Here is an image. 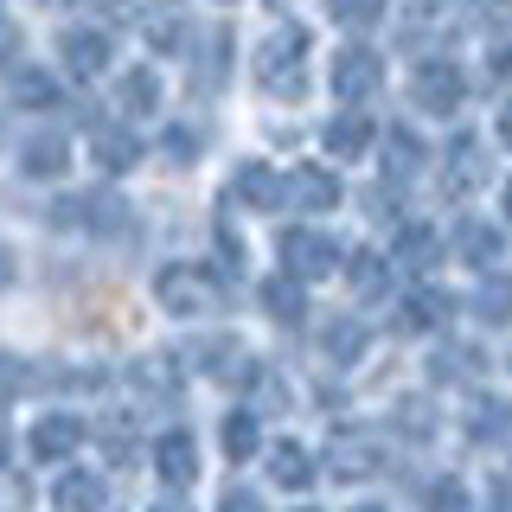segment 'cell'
Listing matches in <instances>:
<instances>
[{
    "instance_id": "obj_1",
    "label": "cell",
    "mask_w": 512,
    "mask_h": 512,
    "mask_svg": "<svg viewBox=\"0 0 512 512\" xmlns=\"http://www.w3.org/2000/svg\"><path fill=\"white\" fill-rule=\"evenodd\" d=\"M256 84H263L269 96H282V103H295V96L308 90V32L282 26L276 39L256 52Z\"/></svg>"
},
{
    "instance_id": "obj_2",
    "label": "cell",
    "mask_w": 512,
    "mask_h": 512,
    "mask_svg": "<svg viewBox=\"0 0 512 512\" xmlns=\"http://www.w3.org/2000/svg\"><path fill=\"white\" fill-rule=\"evenodd\" d=\"M154 301H160V308H167V314H205V308H212V282H205V269H192V263H167V269H160V276H154Z\"/></svg>"
},
{
    "instance_id": "obj_3",
    "label": "cell",
    "mask_w": 512,
    "mask_h": 512,
    "mask_svg": "<svg viewBox=\"0 0 512 512\" xmlns=\"http://www.w3.org/2000/svg\"><path fill=\"white\" fill-rule=\"evenodd\" d=\"M282 263H288L295 282H320V276L340 269V250H333L320 231H308V224H295V231H282Z\"/></svg>"
},
{
    "instance_id": "obj_4",
    "label": "cell",
    "mask_w": 512,
    "mask_h": 512,
    "mask_svg": "<svg viewBox=\"0 0 512 512\" xmlns=\"http://www.w3.org/2000/svg\"><path fill=\"white\" fill-rule=\"evenodd\" d=\"M410 96H416V109H429V116H455V109H461V96H468V77H461L448 58H429L423 71H416Z\"/></svg>"
},
{
    "instance_id": "obj_5",
    "label": "cell",
    "mask_w": 512,
    "mask_h": 512,
    "mask_svg": "<svg viewBox=\"0 0 512 512\" xmlns=\"http://www.w3.org/2000/svg\"><path fill=\"white\" fill-rule=\"evenodd\" d=\"M384 84V64L365 52V45H346L340 58H333V96L340 103H365V96H378Z\"/></svg>"
},
{
    "instance_id": "obj_6",
    "label": "cell",
    "mask_w": 512,
    "mask_h": 512,
    "mask_svg": "<svg viewBox=\"0 0 512 512\" xmlns=\"http://www.w3.org/2000/svg\"><path fill=\"white\" fill-rule=\"evenodd\" d=\"M58 64H64L71 77H84V84H90V77H103V71H109V32L71 26V32L58 39Z\"/></svg>"
},
{
    "instance_id": "obj_7",
    "label": "cell",
    "mask_w": 512,
    "mask_h": 512,
    "mask_svg": "<svg viewBox=\"0 0 512 512\" xmlns=\"http://www.w3.org/2000/svg\"><path fill=\"white\" fill-rule=\"evenodd\" d=\"M327 474L333 480H372V474H384V448L372 442V436H333V448H327Z\"/></svg>"
},
{
    "instance_id": "obj_8",
    "label": "cell",
    "mask_w": 512,
    "mask_h": 512,
    "mask_svg": "<svg viewBox=\"0 0 512 512\" xmlns=\"http://www.w3.org/2000/svg\"><path fill=\"white\" fill-rule=\"evenodd\" d=\"M186 26H192V13L180 7V0H154V7H141V39H148V52H160V58H173L186 45Z\"/></svg>"
},
{
    "instance_id": "obj_9",
    "label": "cell",
    "mask_w": 512,
    "mask_h": 512,
    "mask_svg": "<svg viewBox=\"0 0 512 512\" xmlns=\"http://www.w3.org/2000/svg\"><path fill=\"white\" fill-rule=\"evenodd\" d=\"M77 448H84V423H77V416L52 410V416L32 423V461H71Z\"/></svg>"
},
{
    "instance_id": "obj_10",
    "label": "cell",
    "mask_w": 512,
    "mask_h": 512,
    "mask_svg": "<svg viewBox=\"0 0 512 512\" xmlns=\"http://www.w3.org/2000/svg\"><path fill=\"white\" fill-rule=\"evenodd\" d=\"M90 160H96V173H128V167H141V141L128 135L122 122H103V128H90Z\"/></svg>"
},
{
    "instance_id": "obj_11",
    "label": "cell",
    "mask_w": 512,
    "mask_h": 512,
    "mask_svg": "<svg viewBox=\"0 0 512 512\" xmlns=\"http://www.w3.org/2000/svg\"><path fill=\"white\" fill-rule=\"evenodd\" d=\"M154 474L167 480V487H192V480H199V442H192L186 429H167V436L154 442Z\"/></svg>"
},
{
    "instance_id": "obj_12",
    "label": "cell",
    "mask_w": 512,
    "mask_h": 512,
    "mask_svg": "<svg viewBox=\"0 0 512 512\" xmlns=\"http://www.w3.org/2000/svg\"><path fill=\"white\" fill-rule=\"evenodd\" d=\"M58 224H77V231H116L122 224V199L109 192H77V199H58Z\"/></svg>"
},
{
    "instance_id": "obj_13",
    "label": "cell",
    "mask_w": 512,
    "mask_h": 512,
    "mask_svg": "<svg viewBox=\"0 0 512 512\" xmlns=\"http://www.w3.org/2000/svg\"><path fill=\"white\" fill-rule=\"evenodd\" d=\"M314 474H320V461L301 442H276V448H269V480H276L282 493H308Z\"/></svg>"
},
{
    "instance_id": "obj_14",
    "label": "cell",
    "mask_w": 512,
    "mask_h": 512,
    "mask_svg": "<svg viewBox=\"0 0 512 512\" xmlns=\"http://www.w3.org/2000/svg\"><path fill=\"white\" fill-rule=\"evenodd\" d=\"M442 314H455V301H448L442 288H416V295H404V301H397V320H391V327L416 340V333H429Z\"/></svg>"
},
{
    "instance_id": "obj_15",
    "label": "cell",
    "mask_w": 512,
    "mask_h": 512,
    "mask_svg": "<svg viewBox=\"0 0 512 512\" xmlns=\"http://www.w3.org/2000/svg\"><path fill=\"white\" fill-rule=\"evenodd\" d=\"M288 199H295L301 212H333V205H340V180H333L327 167H295L288 173Z\"/></svg>"
},
{
    "instance_id": "obj_16",
    "label": "cell",
    "mask_w": 512,
    "mask_h": 512,
    "mask_svg": "<svg viewBox=\"0 0 512 512\" xmlns=\"http://www.w3.org/2000/svg\"><path fill=\"white\" fill-rule=\"evenodd\" d=\"M237 205H250V212H276L282 205V180H276V167H263V160H250V167H237Z\"/></svg>"
},
{
    "instance_id": "obj_17",
    "label": "cell",
    "mask_w": 512,
    "mask_h": 512,
    "mask_svg": "<svg viewBox=\"0 0 512 512\" xmlns=\"http://www.w3.org/2000/svg\"><path fill=\"white\" fill-rule=\"evenodd\" d=\"M263 308H269V320H282V327L308 320V282H295L288 269H282V276H269L263 282Z\"/></svg>"
},
{
    "instance_id": "obj_18",
    "label": "cell",
    "mask_w": 512,
    "mask_h": 512,
    "mask_svg": "<svg viewBox=\"0 0 512 512\" xmlns=\"http://www.w3.org/2000/svg\"><path fill=\"white\" fill-rule=\"evenodd\" d=\"M423 160H429V148L416 128H391L384 135V180H410V173H423Z\"/></svg>"
},
{
    "instance_id": "obj_19",
    "label": "cell",
    "mask_w": 512,
    "mask_h": 512,
    "mask_svg": "<svg viewBox=\"0 0 512 512\" xmlns=\"http://www.w3.org/2000/svg\"><path fill=\"white\" fill-rule=\"evenodd\" d=\"M372 141H378L372 116H352V109H346V116H333V122H327V154H333V160H359L365 148H372Z\"/></svg>"
},
{
    "instance_id": "obj_20",
    "label": "cell",
    "mask_w": 512,
    "mask_h": 512,
    "mask_svg": "<svg viewBox=\"0 0 512 512\" xmlns=\"http://www.w3.org/2000/svg\"><path fill=\"white\" fill-rule=\"evenodd\" d=\"M506 429H512V404L500 391H480L468 404V436L474 442H506Z\"/></svg>"
},
{
    "instance_id": "obj_21",
    "label": "cell",
    "mask_w": 512,
    "mask_h": 512,
    "mask_svg": "<svg viewBox=\"0 0 512 512\" xmlns=\"http://www.w3.org/2000/svg\"><path fill=\"white\" fill-rule=\"evenodd\" d=\"M58 512H103V474H90V468H71V474H58Z\"/></svg>"
},
{
    "instance_id": "obj_22",
    "label": "cell",
    "mask_w": 512,
    "mask_h": 512,
    "mask_svg": "<svg viewBox=\"0 0 512 512\" xmlns=\"http://www.w3.org/2000/svg\"><path fill=\"white\" fill-rule=\"evenodd\" d=\"M442 256V237L429 231V224H404L397 231V269H410V276H429V263Z\"/></svg>"
},
{
    "instance_id": "obj_23",
    "label": "cell",
    "mask_w": 512,
    "mask_h": 512,
    "mask_svg": "<svg viewBox=\"0 0 512 512\" xmlns=\"http://www.w3.org/2000/svg\"><path fill=\"white\" fill-rule=\"evenodd\" d=\"M346 282H352V295H359V301H378L384 288H391V263H384L378 250H352L346 256Z\"/></svg>"
},
{
    "instance_id": "obj_24",
    "label": "cell",
    "mask_w": 512,
    "mask_h": 512,
    "mask_svg": "<svg viewBox=\"0 0 512 512\" xmlns=\"http://www.w3.org/2000/svg\"><path fill=\"white\" fill-rule=\"evenodd\" d=\"M116 103H122V116H154V109H160V77L148 71V64L122 71V84H116Z\"/></svg>"
},
{
    "instance_id": "obj_25",
    "label": "cell",
    "mask_w": 512,
    "mask_h": 512,
    "mask_svg": "<svg viewBox=\"0 0 512 512\" xmlns=\"http://www.w3.org/2000/svg\"><path fill=\"white\" fill-rule=\"evenodd\" d=\"M20 167H26V180H64V135H32Z\"/></svg>"
},
{
    "instance_id": "obj_26",
    "label": "cell",
    "mask_w": 512,
    "mask_h": 512,
    "mask_svg": "<svg viewBox=\"0 0 512 512\" xmlns=\"http://www.w3.org/2000/svg\"><path fill=\"white\" fill-rule=\"evenodd\" d=\"M455 250L468 256L474 269H493V263H500V231H493V224H480V218H468L455 231Z\"/></svg>"
},
{
    "instance_id": "obj_27",
    "label": "cell",
    "mask_w": 512,
    "mask_h": 512,
    "mask_svg": "<svg viewBox=\"0 0 512 512\" xmlns=\"http://www.w3.org/2000/svg\"><path fill=\"white\" fill-rule=\"evenodd\" d=\"M365 346H372V333H365L359 320H327V359L333 365H359Z\"/></svg>"
},
{
    "instance_id": "obj_28",
    "label": "cell",
    "mask_w": 512,
    "mask_h": 512,
    "mask_svg": "<svg viewBox=\"0 0 512 512\" xmlns=\"http://www.w3.org/2000/svg\"><path fill=\"white\" fill-rule=\"evenodd\" d=\"M263 448V429H256V410H231L224 416V455L231 461H250Z\"/></svg>"
},
{
    "instance_id": "obj_29",
    "label": "cell",
    "mask_w": 512,
    "mask_h": 512,
    "mask_svg": "<svg viewBox=\"0 0 512 512\" xmlns=\"http://www.w3.org/2000/svg\"><path fill=\"white\" fill-rule=\"evenodd\" d=\"M474 314L487 320V327H506V320H512V276H487V282H480Z\"/></svg>"
},
{
    "instance_id": "obj_30",
    "label": "cell",
    "mask_w": 512,
    "mask_h": 512,
    "mask_svg": "<svg viewBox=\"0 0 512 512\" xmlns=\"http://www.w3.org/2000/svg\"><path fill=\"white\" fill-rule=\"evenodd\" d=\"M13 96H20V103H32V109H52V103H58V84L39 71V64H13Z\"/></svg>"
},
{
    "instance_id": "obj_31",
    "label": "cell",
    "mask_w": 512,
    "mask_h": 512,
    "mask_svg": "<svg viewBox=\"0 0 512 512\" xmlns=\"http://www.w3.org/2000/svg\"><path fill=\"white\" fill-rule=\"evenodd\" d=\"M135 384H141V397H160V404H167V397H180V378H173L167 359H141L135 365Z\"/></svg>"
},
{
    "instance_id": "obj_32",
    "label": "cell",
    "mask_w": 512,
    "mask_h": 512,
    "mask_svg": "<svg viewBox=\"0 0 512 512\" xmlns=\"http://www.w3.org/2000/svg\"><path fill=\"white\" fill-rule=\"evenodd\" d=\"M327 13L340 26H352V32H372L384 20V0H327Z\"/></svg>"
},
{
    "instance_id": "obj_33",
    "label": "cell",
    "mask_w": 512,
    "mask_h": 512,
    "mask_svg": "<svg viewBox=\"0 0 512 512\" xmlns=\"http://www.w3.org/2000/svg\"><path fill=\"white\" fill-rule=\"evenodd\" d=\"M448 160H455V167H448V186H461V192H468V186H480V180H487V173H480V148H474L468 135L455 141V154H448Z\"/></svg>"
},
{
    "instance_id": "obj_34",
    "label": "cell",
    "mask_w": 512,
    "mask_h": 512,
    "mask_svg": "<svg viewBox=\"0 0 512 512\" xmlns=\"http://www.w3.org/2000/svg\"><path fill=\"white\" fill-rule=\"evenodd\" d=\"M474 365H480V352H474V346H442V352H436V365H429V372H436V378L448 384V378H468Z\"/></svg>"
},
{
    "instance_id": "obj_35",
    "label": "cell",
    "mask_w": 512,
    "mask_h": 512,
    "mask_svg": "<svg viewBox=\"0 0 512 512\" xmlns=\"http://www.w3.org/2000/svg\"><path fill=\"white\" fill-rule=\"evenodd\" d=\"M26 391V359H13V352H0V410L13 404V397Z\"/></svg>"
},
{
    "instance_id": "obj_36",
    "label": "cell",
    "mask_w": 512,
    "mask_h": 512,
    "mask_svg": "<svg viewBox=\"0 0 512 512\" xmlns=\"http://www.w3.org/2000/svg\"><path fill=\"white\" fill-rule=\"evenodd\" d=\"M429 512H468V487H461V480H436V493H429Z\"/></svg>"
},
{
    "instance_id": "obj_37",
    "label": "cell",
    "mask_w": 512,
    "mask_h": 512,
    "mask_svg": "<svg viewBox=\"0 0 512 512\" xmlns=\"http://www.w3.org/2000/svg\"><path fill=\"white\" fill-rule=\"evenodd\" d=\"M103 448H109V461H135V442H128L122 416H116V423H103Z\"/></svg>"
},
{
    "instance_id": "obj_38",
    "label": "cell",
    "mask_w": 512,
    "mask_h": 512,
    "mask_svg": "<svg viewBox=\"0 0 512 512\" xmlns=\"http://www.w3.org/2000/svg\"><path fill=\"white\" fill-rule=\"evenodd\" d=\"M218 512H269V506L256 500L250 487H231V493H224V500H218Z\"/></svg>"
},
{
    "instance_id": "obj_39",
    "label": "cell",
    "mask_w": 512,
    "mask_h": 512,
    "mask_svg": "<svg viewBox=\"0 0 512 512\" xmlns=\"http://www.w3.org/2000/svg\"><path fill=\"white\" fill-rule=\"evenodd\" d=\"M167 154H173V160L192 154V135H186V128H173V135H167Z\"/></svg>"
},
{
    "instance_id": "obj_40",
    "label": "cell",
    "mask_w": 512,
    "mask_h": 512,
    "mask_svg": "<svg viewBox=\"0 0 512 512\" xmlns=\"http://www.w3.org/2000/svg\"><path fill=\"white\" fill-rule=\"evenodd\" d=\"M493 135H500V141H506V148H512V103L500 109V122H493Z\"/></svg>"
},
{
    "instance_id": "obj_41",
    "label": "cell",
    "mask_w": 512,
    "mask_h": 512,
    "mask_svg": "<svg viewBox=\"0 0 512 512\" xmlns=\"http://www.w3.org/2000/svg\"><path fill=\"white\" fill-rule=\"evenodd\" d=\"M0 288H13V250L0 244Z\"/></svg>"
},
{
    "instance_id": "obj_42",
    "label": "cell",
    "mask_w": 512,
    "mask_h": 512,
    "mask_svg": "<svg viewBox=\"0 0 512 512\" xmlns=\"http://www.w3.org/2000/svg\"><path fill=\"white\" fill-rule=\"evenodd\" d=\"M0 468H7V429H0Z\"/></svg>"
},
{
    "instance_id": "obj_43",
    "label": "cell",
    "mask_w": 512,
    "mask_h": 512,
    "mask_svg": "<svg viewBox=\"0 0 512 512\" xmlns=\"http://www.w3.org/2000/svg\"><path fill=\"white\" fill-rule=\"evenodd\" d=\"M506 218H512V180H506Z\"/></svg>"
},
{
    "instance_id": "obj_44",
    "label": "cell",
    "mask_w": 512,
    "mask_h": 512,
    "mask_svg": "<svg viewBox=\"0 0 512 512\" xmlns=\"http://www.w3.org/2000/svg\"><path fill=\"white\" fill-rule=\"evenodd\" d=\"M352 512H384V506H352Z\"/></svg>"
},
{
    "instance_id": "obj_45",
    "label": "cell",
    "mask_w": 512,
    "mask_h": 512,
    "mask_svg": "<svg viewBox=\"0 0 512 512\" xmlns=\"http://www.w3.org/2000/svg\"><path fill=\"white\" fill-rule=\"evenodd\" d=\"M295 512H314V506H295Z\"/></svg>"
}]
</instances>
